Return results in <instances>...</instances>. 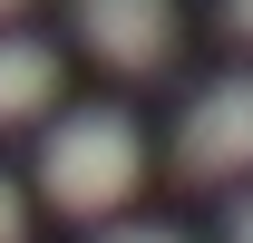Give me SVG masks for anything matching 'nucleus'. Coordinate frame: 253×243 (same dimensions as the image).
<instances>
[{"instance_id": "423d86ee", "label": "nucleus", "mask_w": 253, "mask_h": 243, "mask_svg": "<svg viewBox=\"0 0 253 243\" xmlns=\"http://www.w3.org/2000/svg\"><path fill=\"white\" fill-rule=\"evenodd\" d=\"M107 243H185L175 224H126V234H107Z\"/></svg>"}, {"instance_id": "f03ea898", "label": "nucleus", "mask_w": 253, "mask_h": 243, "mask_svg": "<svg viewBox=\"0 0 253 243\" xmlns=\"http://www.w3.org/2000/svg\"><path fill=\"white\" fill-rule=\"evenodd\" d=\"M244 165H253V68L244 78H214V88L185 107V126H175V175L185 185L244 175Z\"/></svg>"}, {"instance_id": "f257e3e1", "label": "nucleus", "mask_w": 253, "mask_h": 243, "mask_svg": "<svg viewBox=\"0 0 253 243\" xmlns=\"http://www.w3.org/2000/svg\"><path fill=\"white\" fill-rule=\"evenodd\" d=\"M136 175H146V136H136L126 107H68L49 126V146H39V195L59 214H78V224L117 214L136 195Z\"/></svg>"}, {"instance_id": "1a4fd4ad", "label": "nucleus", "mask_w": 253, "mask_h": 243, "mask_svg": "<svg viewBox=\"0 0 253 243\" xmlns=\"http://www.w3.org/2000/svg\"><path fill=\"white\" fill-rule=\"evenodd\" d=\"M10 10H30V0H0V20H10Z\"/></svg>"}, {"instance_id": "39448f33", "label": "nucleus", "mask_w": 253, "mask_h": 243, "mask_svg": "<svg viewBox=\"0 0 253 243\" xmlns=\"http://www.w3.org/2000/svg\"><path fill=\"white\" fill-rule=\"evenodd\" d=\"M20 234H30V204H20V185L0 175V243H20Z\"/></svg>"}, {"instance_id": "6e6552de", "label": "nucleus", "mask_w": 253, "mask_h": 243, "mask_svg": "<svg viewBox=\"0 0 253 243\" xmlns=\"http://www.w3.org/2000/svg\"><path fill=\"white\" fill-rule=\"evenodd\" d=\"M224 30H234V39H253V0H224Z\"/></svg>"}, {"instance_id": "20e7f679", "label": "nucleus", "mask_w": 253, "mask_h": 243, "mask_svg": "<svg viewBox=\"0 0 253 243\" xmlns=\"http://www.w3.org/2000/svg\"><path fill=\"white\" fill-rule=\"evenodd\" d=\"M59 97V49L30 30H0V126H30Z\"/></svg>"}, {"instance_id": "0eeeda50", "label": "nucleus", "mask_w": 253, "mask_h": 243, "mask_svg": "<svg viewBox=\"0 0 253 243\" xmlns=\"http://www.w3.org/2000/svg\"><path fill=\"white\" fill-rule=\"evenodd\" d=\"M224 243H253V195H244L234 214H224Z\"/></svg>"}, {"instance_id": "7ed1b4c3", "label": "nucleus", "mask_w": 253, "mask_h": 243, "mask_svg": "<svg viewBox=\"0 0 253 243\" xmlns=\"http://www.w3.org/2000/svg\"><path fill=\"white\" fill-rule=\"evenodd\" d=\"M68 10H78V39L126 78L175 59V0H68Z\"/></svg>"}]
</instances>
